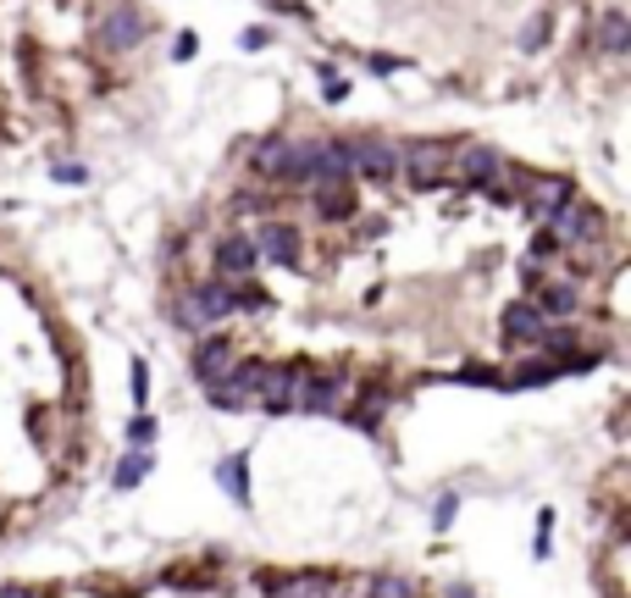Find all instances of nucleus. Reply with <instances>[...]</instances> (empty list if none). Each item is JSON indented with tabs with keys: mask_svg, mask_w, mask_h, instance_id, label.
Segmentation results:
<instances>
[{
	"mask_svg": "<svg viewBox=\"0 0 631 598\" xmlns=\"http://www.w3.org/2000/svg\"><path fill=\"white\" fill-rule=\"evenodd\" d=\"M343 166L354 184H394L399 178V144H388L383 133H338Z\"/></svg>",
	"mask_w": 631,
	"mask_h": 598,
	"instance_id": "nucleus-3",
	"label": "nucleus"
},
{
	"mask_svg": "<svg viewBox=\"0 0 631 598\" xmlns=\"http://www.w3.org/2000/svg\"><path fill=\"white\" fill-rule=\"evenodd\" d=\"M526 300H531V310L544 321H576V310H582V289L576 283H537Z\"/></svg>",
	"mask_w": 631,
	"mask_h": 598,
	"instance_id": "nucleus-15",
	"label": "nucleus"
},
{
	"mask_svg": "<svg viewBox=\"0 0 631 598\" xmlns=\"http://www.w3.org/2000/svg\"><path fill=\"white\" fill-rule=\"evenodd\" d=\"M343 95H349V83H343V72H338V67H322V101H332V106H338Z\"/></svg>",
	"mask_w": 631,
	"mask_h": 598,
	"instance_id": "nucleus-31",
	"label": "nucleus"
},
{
	"mask_svg": "<svg viewBox=\"0 0 631 598\" xmlns=\"http://www.w3.org/2000/svg\"><path fill=\"white\" fill-rule=\"evenodd\" d=\"M211 267H217V278H227V283L255 278V272H260L255 238H249V233H222V238H217V249H211Z\"/></svg>",
	"mask_w": 631,
	"mask_h": 598,
	"instance_id": "nucleus-13",
	"label": "nucleus"
},
{
	"mask_svg": "<svg viewBox=\"0 0 631 598\" xmlns=\"http://www.w3.org/2000/svg\"><path fill=\"white\" fill-rule=\"evenodd\" d=\"M249 238H255L260 261H272V267H305V233H300V222H289V216H260V227H255Z\"/></svg>",
	"mask_w": 631,
	"mask_h": 598,
	"instance_id": "nucleus-8",
	"label": "nucleus"
},
{
	"mask_svg": "<svg viewBox=\"0 0 631 598\" xmlns=\"http://www.w3.org/2000/svg\"><path fill=\"white\" fill-rule=\"evenodd\" d=\"M343 394H349V383L338 372H322V366L300 361V383H294V410L300 415H343Z\"/></svg>",
	"mask_w": 631,
	"mask_h": 598,
	"instance_id": "nucleus-5",
	"label": "nucleus"
},
{
	"mask_svg": "<svg viewBox=\"0 0 631 598\" xmlns=\"http://www.w3.org/2000/svg\"><path fill=\"white\" fill-rule=\"evenodd\" d=\"M195 50H200V39H195V34H184V39H177V45H172V56H177V61H189Z\"/></svg>",
	"mask_w": 631,
	"mask_h": 598,
	"instance_id": "nucleus-33",
	"label": "nucleus"
},
{
	"mask_svg": "<svg viewBox=\"0 0 631 598\" xmlns=\"http://www.w3.org/2000/svg\"><path fill=\"white\" fill-rule=\"evenodd\" d=\"M150 471H155V449H128V455L117 460V471H112V482H117V488L128 493V488H139V482H144Z\"/></svg>",
	"mask_w": 631,
	"mask_h": 598,
	"instance_id": "nucleus-21",
	"label": "nucleus"
},
{
	"mask_svg": "<svg viewBox=\"0 0 631 598\" xmlns=\"http://www.w3.org/2000/svg\"><path fill=\"white\" fill-rule=\"evenodd\" d=\"M549 261H560V244H554L549 227H537L531 233V267H549Z\"/></svg>",
	"mask_w": 631,
	"mask_h": 598,
	"instance_id": "nucleus-27",
	"label": "nucleus"
},
{
	"mask_svg": "<svg viewBox=\"0 0 631 598\" xmlns=\"http://www.w3.org/2000/svg\"><path fill=\"white\" fill-rule=\"evenodd\" d=\"M554 549V509H537V532H531V554L537 560H549Z\"/></svg>",
	"mask_w": 631,
	"mask_h": 598,
	"instance_id": "nucleus-25",
	"label": "nucleus"
},
{
	"mask_svg": "<svg viewBox=\"0 0 631 598\" xmlns=\"http://www.w3.org/2000/svg\"><path fill=\"white\" fill-rule=\"evenodd\" d=\"M122 438H128V449H155V415L139 410V415L122 426Z\"/></svg>",
	"mask_w": 631,
	"mask_h": 598,
	"instance_id": "nucleus-24",
	"label": "nucleus"
},
{
	"mask_svg": "<svg viewBox=\"0 0 631 598\" xmlns=\"http://www.w3.org/2000/svg\"><path fill=\"white\" fill-rule=\"evenodd\" d=\"M499 173H504V155H499L493 144H466V150H455V178H460L466 195H488V189L499 184Z\"/></svg>",
	"mask_w": 631,
	"mask_h": 598,
	"instance_id": "nucleus-11",
	"label": "nucleus"
},
{
	"mask_svg": "<svg viewBox=\"0 0 631 598\" xmlns=\"http://www.w3.org/2000/svg\"><path fill=\"white\" fill-rule=\"evenodd\" d=\"M233 361H238V344H233V332H222V327L200 332L195 344H189V377H195L200 388L222 383V377L233 372Z\"/></svg>",
	"mask_w": 631,
	"mask_h": 598,
	"instance_id": "nucleus-9",
	"label": "nucleus"
},
{
	"mask_svg": "<svg viewBox=\"0 0 631 598\" xmlns=\"http://www.w3.org/2000/svg\"><path fill=\"white\" fill-rule=\"evenodd\" d=\"M294 155H300V139H289V133L255 139V150H249V178H255V184L294 189Z\"/></svg>",
	"mask_w": 631,
	"mask_h": 598,
	"instance_id": "nucleus-7",
	"label": "nucleus"
},
{
	"mask_svg": "<svg viewBox=\"0 0 631 598\" xmlns=\"http://www.w3.org/2000/svg\"><path fill=\"white\" fill-rule=\"evenodd\" d=\"M144 12L133 7V0H117V7H106L101 12V23H95V50L101 56H128L133 45H144Z\"/></svg>",
	"mask_w": 631,
	"mask_h": 598,
	"instance_id": "nucleus-6",
	"label": "nucleus"
},
{
	"mask_svg": "<svg viewBox=\"0 0 631 598\" xmlns=\"http://www.w3.org/2000/svg\"><path fill=\"white\" fill-rule=\"evenodd\" d=\"M549 28H554V23H549V12H544V17H531V23H526V34H521V50H544V45H549Z\"/></svg>",
	"mask_w": 631,
	"mask_h": 598,
	"instance_id": "nucleus-29",
	"label": "nucleus"
},
{
	"mask_svg": "<svg viewBox=\"0 0 631 598\" xmlns=\"http://www.w3.org/2000/svg\"><path fill=\"white\" fill-rule=\"evenodd\" d=\"M227 316H238L227 278H200V283H189L184 294H177V310H172V321L184 327V332H211V327H222Z\"/></svg>",
	"mask_w": 631,
	"mask_h": 598,
	"instance_id": "nucleus-1",
	"label": "nucleus"
},
{
	"mask_svg": "<svg viewBox=\"0 0 631 598\" xmlns=\"http://www.w3.org/2000/svg\"><path fill=\"white\" fill-rule=\"evenodd\" d=\"M266 45H272V28H249L244 34V50H266Z\"/></svg>",
	"mask_w": 631,
	"mask_h": 598,
	"instance_id": "nucleus-32",
	"label": "nucleus"
},
{
	"mask_svg": "<svg viewBox=\"0 0 631 598\" xmlns=\"http://www.w3.org/2000/svg\"><path fill=\"white\" fill-rule=\"evenodd\" d=\"M360 598H426V593H421V582H410L399 571H372L366 587H360Z\"/></svg>",
	"mask_w": 631,
	"mask_h": 598,
	"instance_id": "nucleus-19",
	"label": "nucleus"
},
{
	"mask_svg": "<svg viewBox=\"0 0 631 598\" xmlns=\"http://www.w3.org/2000/svg\"><path fill=\"white\" fill-rule=\"evenodd\" d=\"M554 377H560V366H554V361H544V355H537V361L515 366V372L504 377V388H515V394H521V388H544V383H554Z\"/></svg>",
	"mask_w": 631,
	"mask_h": 598,
	"instance_id": "nucleus-22",
	"label": "nucleus"
},
{
	"mask_svg": "<svg viewBox=\"0 0 631 598\" xmlns=\"http://www.w3.org/2000/svg\"><path fill=\"white\" fill-rule=\"evenodd\" d=\"M366 67H372V72H399V67H405V61H399V56H372V61H366Z\"/></svg>",
	"mask_w": 631,
	"mask_h": 598,
	"instance_id": "nucleus-35",
	"label": "nucleus"
},
{
	"mask_svg": "<svg viewBox=\"0 0 631 598\" xmlns=\"http://www.w3.org/2000/svg\"><path fill=\"white\" fill-rule=\"evenodd\" d=\"M311 206H316L322 222H349L354 216V184H316Z\"/></svg>",
	"mask_w": 631,
	"mask_h": 598,
	"instance_id": "nucleus-18",
	"label": "nucleus"
},
{
	"mask_svg": "<svg viewBox=\"0 0 631 598\" xmlns=\"http://www.w3.org/2000/svg\"><path fill=\"white\" fill-rule=\"evenodd\" d=\"M576 200V178H565V173H544V178H526V195H521V211H531L537 222H549L560 206H571Z\"/></svg>",
	"mask_w": 631,
	"mask_h": 598,
	"instance_id": "nucleus-12",
	"label": "nucleus"
},
{
	"mask_svg": "<svg viewBox=\"0 0 631 598\" xmlns=\"http://www.w3.org/2000/svg\"><path fill=\"white\" fill-rule=\"evenodd\" d=\"M217 488H222L238 509H249V504H255V493H249V449H233V455H222V460H217Z\"/></svg>",
	"mask_w": 631,
	"mask_h": 598,
	"instance_id": "nucleus-16",
	"label": "nucleus"
},
{
	"mask_svg": "<svg viewBox=\"0 0 631 598\" xmlns=\"http://www.w3.org/2000/svg\"><path fill=\"white\" fill-rule=\"evenodd\" d=\"M128 383H133V388H128V394H133V404L144 410V404H150V366H144V355H133V361H128Z\"/></svg>",
	"mask_w": 631,
	"mask_h": 598,
	"instance_id": "nucleus-26",
	"label": "nucleus"
},
{
	"mask_svg": "<svg viewBox=\"0 0 631 598\" xmlns=\"http://www.w3.org/2000/svg\"><path fill=\"white\" fill-rule=\"evenodd\" d=\"M399 178L410 189H443L455 184V139H410L399 144Z\"/></svg>",
	"mask_w": 631,
	"mask_h": 598,
	"instance_id": "nucleus-2",
	"label": "nucleus"
},
{
	"mask_svg": "<svg viewBox=\"0 0 631 598\" xmlns=\"http://www.w3.org/2000/svg\"><path fill=\"white\" fill-rule=\"evenodd\" d=\"M448 598H477V593H471V587L460 582V587H448Z\"/></svg>",
	"mask_w": 631,
	"mask_h": 598,
	"instance_id": "nucleus-36",
	"label": "nucleus"
},
{
	"mask_svg": "<svg viewBox=\"0 0 631 598\" xmlns=\"http://www.w3.org/2000/svg\"><path fill=\"white\" fill-rule=\"evenodd\" d=\"M50 178L78 189V184H89V166H83V161H56V166H50Z\"/></svg>",
	"mask_w": 631,
	"mask_h": 598,
	"instance_id": "nucleus-30",
	"label": "nucleus"
},
{
	"mask_svg": "<svg viewBox=\"0 0 631 598\" xmlns=\"http://www.w3.org/2000/svg\"><path fill=\"white\" fill-rule=\"evenodd\" d=\"M598 50L604 56H626L631 50V17L626 12H604L598 17Z\"/></svg>",
	"mask_w": 631,
	"mask_h": 598,
	"instance_id": "nucleus-20",
	"label": "nucleus"
},
{
	"mask_svg": "<svg viewBox=\"0 0 631 598\" xmlns=\"http://www.w3.org/2000/svg\"><path fill=\"white\" fill-rule=\"evenodd\" d=\"M227 211H233V216H278V206L266 200L260 189H238V195L227 200Z\"/></svg>",
	"mask_w": 631,
	"mask_h": 598,
	"instance_id": "nucleus-23",
	"label": "nucleus"
},
{
	"mask_svg": "<svg viewBox=\"0 0 631 598\" xmlns=\"http://www.w3.org/2000/svg\"><path fill=\"white\" fill-rule=\"evenodd\" d=\"M549 233H554V244L560 249H587V244H604V233H609V216L593 206V200H571V206H560L549 222H544Z\"/></svg>",
	"mask_w": 631,
	"mask_h": 598,
	"instance_id": "nucleus-4",
	"label": "nucleus"
},
{
	"mask_svg": "<svg viewBox=\"0 0 631 598\" xmlns=\"http://www.w3.org/2000/svg\"><path fill=\"white\" fill-rule=\"evenodd\" d=\"M260 593H266V598H332V593H338V576H332V571H316V565H311V571H278V576L266 571V576H260Z\"/></svg>",
	"mask_w": 631,
	"mask_h": 598,
	"instance_id": "nucleus-10",
	"label": "nucleus"
},
{
	"mask_svg": "<svg viewBox=\"0 0 631 598\" xmlns=\"http://www.w3.org/2000/svg\"><path fill=\"white\" fill-rule=\"evenodd\" d=\"M0 598H39V587H28V582H12V587H0Z\"/></svg>",
	"mask_w": 631,
	"mask_h": 598,
	"instance_id": "nucleus-34",
	"label": "nucleus"
},
{
	"mask_svg": "<svg viewBox=\"0 0 631 598\" xmlns=\"http://www.w3.org/2000/svg\"><path fill=\"white\" fill-rule=\"evenodd\" d=\"M455 516H460V493H437V504H432V527L448 532V527H455Z\"/></svg>",
	"mask_w": 631,
	"mask_h": 598,
	"instance_id": "nucleus-28",
	"label": "nucleus"
},
{
	"mask_svg": "<svg viewBox=\"0 0 631 598\" xmlns=\"http://www.w3.org/2000/svg\"><path fill=\"white\" fill-rule=\"evenodd\" d=\"M388 404H394V394H388L383 383H372V388H354V410H349V421L360 426V433H377V426H383V415H388Z\"/></svg>",
	"mask_w": 631,
	"mask_h": 598,
	"instance_id": "nucleus-17",
	"label": "nucleus"
},
{
	"mask_svg": "<svg viewBox=\"0 0 631 598\" xmlns=\"http://www.w3.org/2000/svg\"><path fill=\"white\" fill-rule=\"evenodd\" d=\"M544 316L531 310V300H510L504 310H499V332H504V344H515V350H531L537 338H544Z\"/></svg>",
	"mask_w": 631,
	"mask_h": 598,
	"instance_id": "nucleus-14",
	"label": "nucleus"
}]
</instances>
